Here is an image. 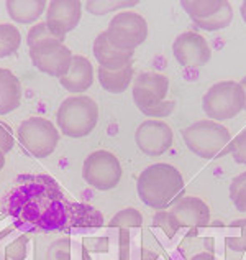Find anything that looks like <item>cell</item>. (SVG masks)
<instances>
[{
	"label": "cell",
	"mask_w": 246,
	"mask_h": 260,
	"mask_svg": "<svg viewBox=\"0 0 246 260\" xmlns=\"http://www.w3.org/2000/svg\"><path fill=\"white\" fill-rule=\"evenodd\" d=\"M9 213L22 229L38 232L64 231L69 201L58 181L48 175H22L7 196Z\"/></svg>",
	"instance_id": "cell-1"
},
{
	"label": "cell",
	"mask_w": 246,
	"mask_h": 260,
	"mask_svg": "<svg viewBox=\"0 0 246 260\" xmlns=\"http://www.w3.org/2000/svg\"><path fill=\"white\" fill-rule=\"evenodd\" d=\"M136 191L146 206L166 211L186 193L181 172L169 163H153L138 176Z\"/></svg>",
	"instance_id": "cell-2"
},
{
	"label": "cell",
	"mask_w": 246,
	"mask_h": 260,
	"mask_svg": "<svg viewBox=\"0 0 246 260\" xmlns=\"http://www.w3.org/2000/svg\"><path fill=\"white\" fill-rule=\"evenodd\" d=\"M182 139L194 155L205 160H214L222 158L225 153H230V143L233 137L220 122L203 119L184 128Z\"/></svg>",
	"instance_id": "cell-3"
},
{
	"label": "cell",
	"mask_w": 246,
	"mask_h": 260,
	"mask_svg": "<svg viewBox=\"0 0 246 260\" xmlns=\"http://www.w3.org/2000/svg\"><path fill=\"white\" fill-rule=\"evenodd\" d=\"M56 119L61 134L71 139H82L97 127L99 106L89 95H71L61 102Z\"/></svg>",
	"instance_id": "cell-4"
},
{
	"label": "cell",
	"mask_w": 246,
	"mask_h": 260,
	"mask_svg": "<svg viewBox=\"0 0 246 260\" xmlns=\"http://www.w3.org/2000/svg\"><path fill=\"white\" fill-rule=\"evenodd\" d=\"M169 79L159 73H141L133 84V101L148 117H168L176 109L174 101H166Z\"/></svg>",
	"instance_id": "cell-5"
},
{
	"label": "cell",
	"mask_w": 246,
	"mask_h": 260,
	"mask_svg": "<svg viewBox=\"0 0 246 260\" xmlns=\"http://www.w3.org/2000/svg\"><path fill=\"white\" fill-rule=\"evenodd\" d=\"M246 98L240 83L236 81H220L209 87L202 99L203 112L210 120L223 122L236 117L244 111Z\"/></svg>",
	"instance_id": "cell-6"
},
{
	"label": "cell",
	"mask_w": 246,
	"mask_h": 260,
	"mask_svg": "<svg viewBox=\"0 0 246 260\" xmlns=\"http://www.w3.org/2000/svg\"><path fill=\"white\" fill-rule=\"evenodd\" d=\"M18 140L31 156L46 158L58 148L61 132L51 120L35 115L20 124Z\"/></svg>",
	"instance_id": "cell-7"
},
{
	"label": "cell",
	"mask_w": 246,
	"mask_h": 260,
	"mask_svg": "<svg viewBox=\"0 0 246 260\" xmlns=\"http://www.w3.org/2000/svg\"><path fill=\"white\" fill-rule=\"evenodd\" d=\"M82 176H84V181L94 189H113L123 176L121 163L108 150H97L84 160Z\"/></svg>",
	"instance_id": "cell-8"
},
{
	"label": "cell",
	"mask_w": 246,
	"mask_h": 260,
	"mask_svg": "<svg viewBox=\"0 0 246 260\" xmlns=\"http://www.w3.org/2000/svg\"><path fill=\"white\" fill-rule=\"evenodd\" d=\"M105 33L113 46L125 51H135L146 42L148 23L145 17L136 12H118L110 20Z\"/></svg>",
	"instance_id": "cell-9"
},
{
	"label": "cell",
	"mask_w": 246,
	"mask_h": 260,
	"mask_svg": "<svg viewBox=\"0 0 246 260\" xmlns=\"http://www.w3.org/2000/svg\"><path fill=\"white\" fill-rule=\"evenodd\" d=\"M31 63L36 70L48 74V76L63 78L71 66L74 54L59 40H46L35 46L28 48Z\"/></svg>",
	"instance_id": "cell-10"
},
{
	"label": "cell",
	"mask_w": 246,
	"mask_h": 260,
	"mask_svg": "<svg viewBox=\"0 0 246 260\" xmlns=\"http://www.w3.org/2000/svg\"><path fill=\"white\" fill-rule=\"evenodd\" d=\"M136 145L148 156H159L173 147L174 134L161 119H148L141 122L135 134Z\"/></svg>",
	"instance_id": "cell-11"
},
{
	"label": "cell",
	"mask_w": 246,
	"mask_h": 260,
	"mask_svg": "<svg viewBox=\"0 0 246 260\" xmlns=\"http://www.w3.org/2000/svg\"><path fill=\"white\" fill-rule=\"evenodd\" d=\"M173 54L182 68H202L210 61L212 50L199 33L184 31L174 40Z\"/></svg>",
	"instance_id": "cell-12"
},
{
	"label": "cell",
	"mask_w": 246,
	"mask_h": 260,
	"mask_svg": "<svg viewBox=\"0 0 246 260\" xmlns=\"http://www.w3.org/2000/svg\"><path fill=\"white\" fill-rule=\"evenodd\" d=\"M82 2L79 0H53L48 4L46 25L56 37L63 38L80 22Z\"/></svg>",
	"instance_id": "cell-13"
},
{
	"label": "cell",
	"mask_w": 246,
	"mask_h": 260,
	"mask_svg": "<svg viewBox=\"0 0 246 260\" xmlns=\"http://www.w3.org/2000/svg\"><path fill=\"white\" fill-rule=\"evenodd\" d=\"M171 216L181 228L199 229L210 222V208L197 196H182L169 209Z\"/></svg>",
	"instance_id": "cell-14"
},
{
	"label": "cell",
	"mask_w": 246,
	"mask_h": 260,
	"mask_svg": "<svg viewBox=\"0 0 246 260\" xmlns=\"http://www.w3.org/2000/svg\"><path fill=\"white\" fill-rule=\"evenodd\" d=\"M92 51L100 68H105V70L120 71V70H125L128 66H133L135 51H125V50H120L117 46H113L108 42L105 31L97 35L92 46Z\"/></svg>",
	"instance_id": "cell-15"
},
{
	"label": "cell",
	"mask_w": 246,
	"mask_h": 260,
	"mask_svg": "<svg viewBox=\"0 0 246 260\" xmlns=\"http://www.w3.org/2000/svg\"><path fill=\"white\" fill-rule=\"evenodd\" d=\"M59 83L66 91L80 94L87 91L94 83V68L92 63L82 54H74L71 66L63 78H59Z\"/></svg>",
	"instance_id": "cell-16"
},
{
	"label": "cell",
	"mask_w": 246,
	"mask_h": 260,
	"mask_svg": "<svg viewBox=\"0 0 246 260\" xmlns=\"http://www.w3.org/2000/svg\"><path fill=\"white\" fill-rule=\"evenodd\" d=\"M22 104V83L10 70L0 68V115L10 114Z\"/></svg>",
	"instance_id": "cell-17"
},
{
	"label": "cell",
	"mask_w": 246,
	"mask_h": 260,
	"mask_svg": "<svg viewBox=\"0 0 246 260\" xmlns=\"http://www.w3.org/2000/svg\"><path fill=\"white\" fill-rule=\"evenodd\" d=\"M104 225V216L99 209L91 204L84 203H69V213H67V225L69 231L76 229H97Z\"/></svg>",
	"instance_id": "cell-18"
},
{
	"label": "cell",
	"mask_w": 246,
	"mask_h": 260,
	"mask_svg": "<svg viewBox=\"0 0 246 260\" xmlns=\"http://www.w3.org/2000/svg\"><path fill=\"white\" fill-rule=\"evenodd\" d=\"M48 10L45 0H7V12L13 22L28 25L36 22Z\"/></svg>",
	"instance_id": "cell-19"
},
{
	"label": "cell",
	"mask_w": 246,
	"mask_h": 260,
	"mask_svg": "<svg viewBox=\"0 0 246 260\" xmlns=\"http://www.w3.org/2000/svg\"><path fill=\"white\" fill-rule=\"evenodd\" d=\"M48 260H91L84 244L69 237H61L48 249Z\"/></svg>",
	"instance_id": "cell-20"
},
{
	"label": "cell",
	"mask_w": 246,
	"mask_h": 260,
	"mask_svg": "<svg viewBox=\"0 0 246 260\" xmlns=\"http://www.w3.org/2000/svg\"><path fill=\"white\" fill-rule=\"evenodd\" d=\"M133 74H135L133 66H128L125 70H120V71H110V70H105V68H100V66L97 70L100 86L110 94L125 92L128 86L132 84Z\"/></svg>",
	"instance_id": "cell-21"
},
{
	"label": "cell",
	"mask_w": 246,
	"mask_h": 260,
	"mask_svg": "<svg viewBox=\"0 0 246 260\" xmlns=\"http://www.w3.org/2000/svg\"><path fill=\"white\" fill-rule=\"evenodd\" d=\"M182 9L187 12V15L192 18V22H199V20H207L214 17L217 12L222 10L225 5V0H186L181 2Z\"/></svg>",
	"instance_id": "cell-22"
},
{
	"label": "cell",
	"mask_w": 246,
	"mask_h": 260,
	"mask_svg": "<svg viewBox=\"0 0 246 260\" xmlns=\"http://www.w3.org/2000/svg\"><path fill=\"white\" fill-rule=\"evenodd\" d=\"M22 45V33L15 25L0 23V59L12 56Z\"/></svg>",
	"instance_id": "cell-23"
},
{
	"label": "cell",
	"mask_w": 246,
	"mask_h": 260,
	"mask_svg": "<svg viewBox=\"0 0 246 260\" xmlns=\"http://www.w3.org/2000/svg\"><path fill=\"white\" fill-rule=\"evenodd\" d=\"M233 20V7L225 0V5L222 7L220 12H217L214 17H210L207 20H199V22H194L199 28L202 30H207V31H218V30H223L231 23Z\"/></svg>",
	"instance_id": "cell-24"
},
{
	"label": "cell",
	"mask_w": 246,
	"mask_h": 260,
	"mask_svg": "<svg viewBox=\"0 0 246 260\" xmlns=\"http://www.w3.org/2000/svg\"><path fill=\"white\" fill-rule=\"evenodd\" d=\"M135 5H138V2H135V0L132 2L130 0H89L86 2V9L92 15H107L110 12L123 10Z\"/></svg>",
	"instance_id": "cell-25"
},
{
	"label": "cell",
	"mask_w": 246,
	"mask_h": 260,
	"mask_svg": "<svg viewBox=\"0 0 246 260\" xmlns=\"http://www.w3.org/2000/svg\"><path fill=\"white\" fill-rule=\"evenodd\" d=\"M227 245L228 249L235 252L246 250V219H238V221H233L230 224Z\"/></svg>",
	"instance_id": "cell-26"
},
{
	"label": "cell",
	"mask_w": 246,
	"mask_h": 260,
	"mask_svg": "<svg viewBox=\"0 0 246 260\" xmlns=\"http://www.w3.org/2000/svg\"><path fill=\"white\" fill-rule=\"evenodd\" d=\"M141 225H143V216L135 208H125L118 211L110 221V228H117V229L141 228Z\"/></svg>",
	"instance_id": "cell-27"
},
{
	"label": "cell",
	"mask_w": 246,
	"mask_h": 260,
	"mask_svg": "<svg viewBox=\"0 0 246 260\" xmlns=\"http://www.w3.org/2000/svg\"><path fill=\"white\" fill-rule=\"evenodd\" d=\"M230 200L233 201L236 211L246 213V172L235 176L230 183Z\"/></svg>",
	"instance_id": "cell-28"
},
{
	"label": "cell",
	"mask_w": 246,
	"mask_h": 260,
	"mask_svg": "<svg viewBox=\"0 0 246 260\" xmlns=\"http://www.w3.org/2000/svg\"><path fill=\"white\" fill-rule=\"evenodd\" d=\"M46 40H59V42H64L63 38L54 35L50 30V26L46 25V22H41L30 28L28 35H26V45H28V48H31L41 42H46Z\"/></svg>",
	"instance_id": "cell-29"
},
{
	"label": "cell",
	"mask_w": 246,
	"mask_h": 260,
	"mask_svg": "<svg viewBox=\"0 0 246 260\" xmlns=\"http://www.w3.org/2000/svg\"><path fill=\"white\" fill-rule=\"evenodd\" d=\"M230 153L240 165H246V128L241 130L230 143Z\"/></svg>",
	"instance_id": "cell-30"
},
{
	"label": "cell",
	"mask_w": 246,
	"mask_h": 260,
	"mask_svg": "<svg viewBox=\"0 0 246 260\" xmlns=\"http://www.w3.org/2000/svg\"><path fill=\"white\" fill-rule=\"evenodd\" d=\"M154 225L162 229L166 232V236L169 237L176 236V232L179 231V225H177V222L174 221V217L171 216L169 211H158V214L154 216Z\"/></svg>",
	"instance_id": "cell-31"
},
{
	"label": "cell",
	"mask_w": 246,
	"mask_h": 260,
	"mask_svg": "<svg viewBox=\"0 0 246 260\" xmlns=\"http://www.w3.org/2000/svg\"><path fill=\"white\" fill-rule=\"evenodd\" d=\"M13 143H15V137H13L10 125L0 122V152L9 153L13 148Z\"/></svg>",
	"instance_id": "cell-32"
},
{
	"label": "cell",
	"mask_w": 246,
	"mask_h": 260,
	"mask_svg": "<svg viewBox=\"0 0 246 260\" xmlns=\"http://www.w3.org/2000/svg\"><path fill=\"white\" fill-rule=\"evenodd\" d=\"M141 260H161L158 254H154V252L148 250V249H143L141 250Z\"/></svg>",
	"instance_id": "cell-33"
},
{
	"label": "cell",
	"mask_w": 246,
	"mask_h": 260,
	"mask_svg": "<svg viewBox=\"0 0 246 260\" xmlns=\"http://www.w3.org/2000/svg\"><path fill=\"white\" fill-rule=\"evenodd\" d=\"M190 260H215L214 254H210V252H200V254L194 255Z\"/></svg>",
	"instance_id": "cell-34"
},
{
	"label": "cell",
	"mask_w": 246,
	"mask_h": 260,
	"mask_svg": "<svg viewBox=\"0 0 246 260\" xmlns=\"http://www.w3.org/2000/svg\"><path fill=\"white\" fill-rule=\"evenodd\" d=\"M241 18L244 20V23H246V0L241 4Z\"/></svg>",
	"instance_id": "cell-35"
},
{
	"label": "cell",
	"mask_w": 246,
	"mask_h": 260,
	"mask_svg": "<svg viewBox=\"0 0 246 260\" xmlns=\"http://www.w3.org/2000/svg\"><path fill=\"white\" fill-rule=\"evenodd\" d=\"M240 86H241V89L244 91V98H246V76L241 79V83H240ZM244 111H246V104H244Z\"/></svg>",
	"instance_id": "cell-36"
}]
</instances>
